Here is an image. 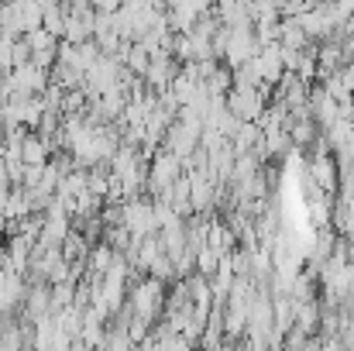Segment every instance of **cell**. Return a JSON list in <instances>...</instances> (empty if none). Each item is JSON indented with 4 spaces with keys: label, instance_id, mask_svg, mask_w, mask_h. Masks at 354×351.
I'll return each mask as SVG.
<instances>
[{
    "label": "cell",
    "instance_id": "obj_4",
    "mask_svg": "<svg viewBox=\"0 0 354 351\" xmlns=\"http://www.w3.org/2000/svg\"><path fill=\"white\" fill-rule=\"evenodd\" d=\"M41 28L52 38H62V31H66V10L55 7V3H41Z\"/></svg>",
    "mask_w": 354,
    "mask_h": 351
},
{
    "label": "cell",
    "instance_id": "obj_5",
    "mask_svg": "<svg viewBox=\"0 0 354 351\" xmlns=\"http://www.w3.org/2000/svg\"><path fill=\"white\" fill-rule=\"evenodd\" d=\"M313 176H317V183L324 190H334V162L330 159H317L313 162Z\"/></svg>",
    "mask_w": 354,
    "mask_h": 351
},
{
    "label": "cell",
    "instance_id": "obj_1",
    "mask_svg": "<svg viewBox=\"0 0 354 351\" xmlns=\"http://www.w3.org/2000/svg\"><path fill=\"white\" fill-rule=\"evenodd\" d=\"M183 176V162L176 159V155H169V152H158L155 155V162H151V172H148V190H155V193H169V186L176 183Z\"/></svg>",
    "mask_w": 354,
    "mask_h": 351
},
{
    "label": "cell",
    "instance_id": "obj_2",
    "mask_svg": "<svg viewBox=\"0 0 354 351\" xmlns=\"http://www.w3.org/2000/svg\"><path fill=\"white\" fill-rule=\"evenodd\" d=\"M48 152H52V141H45L41 134H24V141H21L24 165H48Z\"/></svg>",
    "mask_w": 354,
    "mask_h": 351
},
{
    "label": "cell",
    "instance_id": "obj_6",
    "mask_svg": "<svg viewBox=\"0 0 354 351\" xmlns=\"http://www.w3.org/2000/svg\"><path fill=\"white\" fill-rule=\"evenodd\" d=\"M0 162H3V145H0Z\"/></svg>",
    "mask_w": 354,
    "mask_h": 351
},
{
    "label": "cell",
    "instance_id": "obj_7",
    "mask_svg": "<svg viewBox=\"0 0 354 351\" xmlns=\"http://www.w3.org/2000/svg\"><path fill=\"white\" fill-rule=\"evenodd\" d=\"M0 262H3V255H0Z\"/></svg>",
    "mask_w": 354,
    "mask_h": 351
},
{
    "label": "cell",
    "instance_id": "obj_3",
    "mask_svg": "<svg viewBox=\"0 0 354 351\" xmlns=\"http://www.w3.org/2000/svg\"><path fill=\"white\" fill-rule=\"evenodd\" d=\"M114 258H118V255H114V248H111V244H104V241H100V244H90V255H86V272L104 279V276H107V269L114 265Z\"/></svg>",
    "mask_w": 354,
    "mask_h": 351
}]
</instances>
